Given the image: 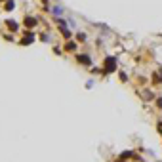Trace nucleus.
I'll return each instance as SVG.
<instances>
[{"instance_id":"obj_1","label":"nucleus","mask_w":162,"mask_h":162,"mask_svg":"<svg viewBox=\"0 0 162 162\" xmlns=\"http://www.w3.org/2000/svg\"><path fill=\"white\" fill-rule=\"evenodd\" d=\"M107 71H109V73H111V71H114V59H112V57H109V59H107Z\"/></svg>"},{"instance_id":"obj_2","label":"nucleus","mask_w":162,"mask_h":162,"mask_svg":"<svg viewBox=\"0 0 162 162\" xmlns=\"http://www.w3.org/2000/svg\"><path fill=\"white\" fill-rule=\"evenodd\" d=\"M25 25L27 27H34V19L32 17H25Z\"/></svg>"},{"instance_id":"obj_3","label":"nucleus","mask_w":162,"mask_h":162,"mask_svg":"<svg viewBox=\"0 0 162 162\" xmlns=\"http://www.w3.org/2000/svg\"><path fill=\"white\" fill-rule=\"evenodd\" d=\"M6 25H8V29H12V31H15V29H17V23H15V21H8Z\"/></svg>"},{"instance_id":"obj_4","label":"nucleus","mask_w":162,"mask_h":162,"mask_svg":"<svg viewBox=\"0 0 162 162\" xmlns=\"http://www.w3.org/2000/svg\"><path fill=\"white\" fill-rule=\"evenodd\" d=\"M78 61H80V63H90V57H86V56H78Z\"/></svg>"},{"instance_id":"obj_5","label":"nucleus","mask_w":162,"mask_h":162,"mask_svg":"<svg viewBox=\"0 0 162 162\" xmlns=\"http://www.w3.org/2000/svg\"><path fill=\"white\" fill-rule=\"evenodd\" d=\"M31 42H32V34H29V36L23 38V44H31Z\"/></svg>"},{"instance_id":"obj_6","label":"nucleus","mask_w":162,"mask_h":162,"mask_svg":"<svg viewBox=\"0 0 162 162\" xmlns=\"http://www.w3.org/2000/svg\"><path fill=\"white\" fill-rule=\"evenodd\" d=\"M67 50H69V52H71V50H75V44H73V42H69V44H67Z\"/></svg>"},{"instance_id":"obj_7","label":"nucleus","mask_w":162,"mask_h":162,"mask_svg":"<svg viewBox=\"0 0 162 162\" xmlns=\"http://www.w3.org/2000/svg\"><path fill=\"white\" fill-rule=\"evenodd\" d=\"M158 107H162V99H158Z\"/></svg>"}]
</instances>
